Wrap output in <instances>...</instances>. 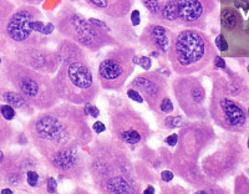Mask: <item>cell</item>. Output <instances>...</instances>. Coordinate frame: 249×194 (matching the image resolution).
<instances>
[{
  "mask_svg": "<svg viewBox=\"0 0 249 194\" xmlns=\"http://www.w3.org/2000/svg\"><path fill=\"white\" fill-rule=\"evenodd\" d=\"M26 135L43 158L69 147H88L93 140L92 128L82 107L57 104L33 116Z\"/></svg>",
  "mask_w": 249,
  "mask_h": 194,
  "instance_id": "1",
  "label": "cell"
},
{
  "mask_svg": "<svg viewBox=\"0 0 249 194\" xmlns=\"http://www.w3.org/2000/svg\"><path fill=\"white\" fill-rule=\"evenodd\" d=\"M89 148V175L101 194H140L131 149L111 137L92 140Z\"/></svg>",
  "mask_w": 249,
  "mask_h": 194,
  "instance_id": "2",
  "label": "cell"
},
{
  "mask_svg": "<svg viewBox=\"0 0 249 194\" xmlns=\"http://www.w3.org/2000/svg\"><path fill=\"white\" fill-rule=\"evenodd\" d=\"M217 55V48L203 30L183 28L173 33L167 60L177 75H193L208 68Z\"/></svg>",
  "mask_w": 249,
  "mask_h": 194,
  "instance_id": "3",
  "label": "cell"
},
{
  "mask_svg": "<svg viewBox=\"0 0 249 194\" xmlns=\"http://www.w3.org/2000/svg\"><path fill=\"white\" fill-rule=\"evenodd\" d=\"M0 71L36 111L48 110L61 102L53 85V77L48 73L33 70L6 55L0 65Z\"/></svg>",
  "mask_w": 249,
  "mask_h": 194,
  "instance_id": "4",
  "label": "cell"
},
{
  "mask_svg": "<svg viewBox=\"0 0 249 194\" xmlns=\"http://www.w3.org/2000/svg\"><path fill=\"white\" fill-rule=\"evenodd\" d=\"M55 29L62 37L74 40L80 46L91 53H97L106 46H122L108 31L95 25L71 3H65L50 17Z\"/></svg>",
  "mask_w": 249,
  "mask_h": 194,
  "instance_id": "5",
  "label": "cell"
},
{
  "mask_svg": "<svg viewBox=\"0 0 249 194\" xmlns=\"http://www.w3.org/2000/svg\"><path fill=\"white\" fill-rule=\"evenodd\" d=\"M53 85L60 101L85 105L97 99L99 81L95 79L89 62H61L53 77Z\"/></svg>",
  "mask_w": 249,
  "mask_h": 194,
  "instance_id": "6",
  "label": "cell"
},
{
  "mask_svg": "<svg viewBox=\"0 0 249 194\" xmlns=\"http://www.w3.org/2000/svg\"><path fill=\"white\" fill-rule=\"evenodd\" d=\"M107 113L111 136L127 146L131 151H136L146 144L152 135L148 122L126 100L110 97Z\"/></svg>",
  "mask_w": 249,
  "mask_h": 194,
  "instance_id": "7",
  "label": "cell"
},
{
  "mask_svg": "<svg viewBox=\"0 0 249 194\" xmlns=\"http://www.w3.org/2000/svg\"><path fill=\"white\" fill-rule=\"evenodd\" d=\"M212 82L208 115L218 127L227 132L242 133L248 122L246 107L230 95L227 90V77L223 73L213 72Z\"/></svg>",
  "mask_w": 249,
  "mask_h": 194,
  "instance_id": "8",
  "label": "cell"
},
{
  "mask_svg": "<svg viewBox=\"0 0 249 194\" xmlns=\"http://www.w3.org/2000/svg\"><path fill=\"white\" fill-rule=\"evenodd\" d=\"M244 158L241 138L227 135L219 141L214 152L202 158L201 168L212 182H221L237 172Z\"/></svg>",
  "mask_w": 249,
  "mask_h": 194,
  "instance_id": "9",
  "label": "cell"
},
{
  "mask_svg": "<svg viewBox=\"0 0 249 194\" xmlns=\"http://www.w3.org/2000/svg\"><path fill=\"white\" fill-rule=\"evenodd\" d=\"M44 18L45 15L37 6L21 4L8 18L0 39L8 41L10 45L45 46L48 36L37 33L34 28L35 21Z\"/></svg>",
  "mask_w": 249,
  "mask_h": 194,
  "instance_id": "10",
  "label": "cell"
},
{
  "mask_svg": "<svg viewBox=\"0 0 249 194\" xmlns=\"http://www.w3.org/2000/svg\"><path fill=\"white\" fill-rule=\"evenodd\" d=\"M136 49L132 46H115L107 51L97 68V81L106 91L120 92L124 88L128 77L135 71L136 65L132 62Z\"/></svg>",
  "mask_w": 249,
  "mask_h": 194,
  "instance_id": "11",
  "label": "cell"
},
{
  "mask_svg": "<svg viewBox=\"0 0 249 194\" xmlns=\"http://www.w3.org/2000/svg\"><path fill=\"white\" fill-rule=\"evenodd\" d=\"M215 141V132L207 120H193L179 128L178 142L172 155V160L198 163L207 149Z\"/></svg>",
  "mask_w": 249,
  "mask_h": 194,
  "instance_id": "12",
  "label": "cell"
},
{
  "mask_svg": "<svg viewBox=\"0 0 249 194\" xmlns=\"http://www.w3.org/2000/svg\"><path fill=\"white\" fill-rule=\"evenodd\" d=\"M172 91L177 105L188 120H207V92L201 77L178 75L172 81Z\"/></svg>",
  "mask_w": 249,
  "mask_h": 194,
  "instance_id": "13",
  "label": "cell"
},
{
  "mask_svg": "<svg viewBox=\"0 0 249 194\" xmlns=\"http://www.w3.org/2000/svg\"><path fill=\"white\" fill-rule=\"evenodd\" d=\"M44 160L61 179L80 183L89 175V153L84 151V147L62 148Z\"/></svg>",
  "mask_w": 249,
  "mask_h": 194,
  "instance_id": "14",
  "label": "cell"
},
{
  "mask_svg": "<svg viewBox=\"0 0 249 194\" xmlns=\"http://www.w3.org/2000/svg\"><path fill=\"white\" fill-rule=\"evenodd\" d=\"M37 167L39 159L30 151L6 153L0 159V183L20 188L26 182V172Z\"/></svg>",
  "mask_w": 249,
  "mask_h": 194,
  "instance_id": "15",
  "label": "cell"
},
{
  "mask_svg": "<svg viewBox=\"0 0 249 194\" xmlns=\"http://www.w3.org/2000/svg\"><path fill=\"white\" fill-rule=\"evenodd\" d=\"M12 48L10 57L39 72L54 75L61 65L56 51L46 46L12 45Z\"/></svg>",
  "mask_w": 249,
  "mask_h": 194,
  "instance_id": "16",
  "label": "cell"
},
{
  "mask_svg": "<svg viewBox=\"0 0 249 194\" xmlns=\"http://www.w3.org/2000/svg\"><path fill=\"white\" fill-rule=\"evenodd\" d=\"M178 26L204 30L207 20L217 8V0H172Z\"/></svg>",
  "mask_w": 249,
  "mask_h": 194,
  "instance_id": "17",
  "label": "cell"
},
{
  "mask_svg": "<svg viewBox=\"0 0 249 194\" xmlns=\"http://www.w3.org/2000/svg\"><path fill=\"white\" fill-rule=\"evenodd\" d=\"M141 93L150 110L159 115V106L164 96L168 95L170 85L167 79L159 71H146L139 73L128 85Z\"/></svg>",
  "mask_w": 249,
  "mask_h": 194,
  "instance_id": "18",
  "label": "cell"
},
{
  "mask_svg": "<svg viewBox=\"0 0 249 194\" xmlns=\"http://www.w3.org/2000/svg\"><path fill=\"white\" fill-rule=\"evenodd\" d=\"M173 33L175 31L167 26L151 21L142 30L141 35L139 36V42L144 49L150 51H159L164 57H167V51Z\"/></svg>",
  "mask_w": 249,
  "mask_h": 194,
  "instance_id": "19",
  "label": "cell"
},
{
  "mask_svg": "<svg viewBox=\"0 0 249 194\" xmlns=\"http://www.w3.org/2000/svg\"><path fill=\"white\" fill-rule=\"evenodd\" d=\"M86 5L104 18H128L133 8V0H84Z\"/></svg>",
  "mask_w": 249,
  "mask_h": 194,
  "instance_id": "20",
  "label": "cell"
},
{
  "mask_svg": "<svg viewBox=\"0 0 249 194\" xmlns=\"http://www.w3.org/2000/svg\"><path fill=\"white\" fill-rule=\"evenodd\" d=\"M0 101L4 102V104L12 105L15 110L25 113V115H34L35 111H36L28 104V101L24 99L23 96L13 88L12 84L4 77L1 71H0Z\"/></svg>",
  "mask_w": 249,
  "mask_h": 194,
  "instance_id": "21",
  "label": "cell"
},
{
  "mask_svg": "<svg viewBox=\"0 0 249 194\" xmlns=\"http://www.w3.org/2000/svg\"><path fill=\"white\" fill-rule=\"evenodd\" d=\"M107 24L108 31L113 37H116L121 45H128L132 42L139 41L136 31L133 29L127 18H121V19H111V18H105L104 19Z\"/></svg>",
  "mask_w": 249,
  "mask_h": 194,
  "instance_id": "22",
  "label": "cell"
},
{
  "mask_svg": "<svg viewBox=\"0 0 249 194\" xmlns=\"http://www.w3.org/2000/svg\"><path fill=\"white\" fill-rule=\"evenodd\" d=\"M55 51H56L57 56L61 62H89L85 49L80 46L74 40L68 39V37L60 40Z\"/></svg>",
  "mask_w": 249,
  "mask_h": 194,
  "instance_id": "23",
  "label": "cell"
},
{
  "mask_svg": "<svg viewBox=\"0 0 249 194\" xmlns=\"http://www.w3.org/2000/svg\"><path fill=\"white\" fill-rule=\"evenodd\" d=\"M226 77L227 90L230 95L242 104H247L249 101V85L246 80L233 72H228V76Z\"/></svg>",
  "mask_w": 249,
  "mask_h": 194,
  "instance_id": "24",
  "label": "cell"
},
{
  "mask_svg": "<svg viewBox=\"0 0 249 194\" xmlns=\"http://www.w3.org/2000/svg\"><path fill=\"white\" fill-rule=\"evenodd\" d=\"M139 158L140 160H142L143 163H146L150 168L152 169H159L161 168V166H163L161 156H160L159 153V149L155 151V149L150 148V147L146 146V144L140 147Z\"/></svg>",
  "mask_w": 249,
  "mask_h": 194,
  "instance_id": "25",
  "label": "cell"
},
{
  "mask_svg": "<svg viewBox=\"0 0 249 194\" xmlns=\"http://www.w3.org/2000/svg\"><path fill=\"white\" fill-rule=\"evenodd\" d=\"M242 19H241V14L235 10L234 8H230V6H227V8L222 9L221 12V25L222 28L226 29L228 31L234 30L235 28L239 26L241 24Z\"/></svg>",
  "mask_w": 249,
  "mask_h": 194,
  "instance_id": "26",
  "label": "cell"
},
{
  "mask_svg": "<svg viewBox=\"0 0 249 194\" xmlns=\"http://www.w3.org/2000/svg\"><path fill=\"white\" fill-rule=\"evenodd\" d=\"M188 118L186 116H176V115H166L162 120H160V126L167 129L181 128L184 124L188 123Z\"/></svg>",
  "mask_w": 249,
  "mask_h": 194,
  "instance_id": "27",
  "label": "cell"
},
{
  "mask_svg": "<svg viewBox=\"0 0 249 194\" xmlns=\"http://www.w3.org/2000/svg\"><path fill=\"white\" fill-rule=\"evenodd\" d=\"M1 104V101H0ZM13 137H14V128L12 127V124L9 123L8 120L1 116L0 113V147H4L12 141Z\"/></svg>",
  "mask_w": 249,
  "mask_h": 194,
  "instance_id": "28",
  "label": "cell"
},
{
  "mask_svg": "<svg viewBox=\"0 0 249 194\" xmlns=\"http://www.w3.org/2000/svg\"><path fill=\"white\" fill-rule=\"evenodd\" d=\"M15 8L17 6H15V3L13 0H0V37L3 36L6 20L14 12Z\"/></svg>",
  "mask_w": 249,
  "mask_h": 194,
  "instance_id": "29",
  "label": "cell"
},
{
  "mask_svg": "<svg viewBox=\"0 0 249 194\" xmlns=\"http://www.w3.org/2000/svg\"><path fill=\"white\" fill-rule=\"evenodd\" d=\"M135 172H136L137 179L140 182L146 183H153L156 182V177L152 175L151 168L146 163H143L142 160H139L135 163Z\"/></svg>",
  "mask_w": 249,
  "mask_h": 194,
  "instance_id": "30",
  "label": "cell"
},
{
  "mask_svg": "<svg viewBox=\"0 0 249 194\" xmlns=\"http://www.w3.org/2000/svg\"><path fill=\"white\" fill-rule=\"evenodd\" d=\"M141 3L144 6V9L147 10L150 21H153L159 14L160 9H161L162 0H141Z\"/></svg>",
  "mask_w": 249,
  "mask_h": 194,
  "instance_id": "31",
  "label": "cell"
},
{
  "mask_svg": "<svg viewBox=\"0 0 249 194\" xmlns=\"http://www.w3.org/2000/svg\"><path fill=\"white\" fill-rule=\"evenodd\" d=\"M175 110V105H173L172 100L170 99V96H164L162 99L161 104L159 106V115H170Z\"/></svg>",
  "mask_w": 249,
  "mask_h": 194,
  "instance_id": "32",
  "label": "cell"
},
{
  "mask_svg": "<svg viewBox=\"0 0 249 194\" xmlns=\"http://www.w3.org/2000/svg\"><path fill=\"white\" fill-rule=\"evenodd\" d=\"M235 193H249V180L244 176H238L235 179Z\"/></svg>",
  "mask_w": 249,
  "mask_h": 194,
  "instance_id": "33",
  "label": "cell"
},
{
  "mask_svg": "<svg viewBox=\"0 0 249 194\" xmlns=\"http://www.w3.org/2000/svg\"><path fill=\"white\" fill-rule=\"evenodd\" d=\"M0 113L3 116L5 120L8 121H12L14 120L15 116H17V110H15L14 107L12 105H8V104H0Z\"/></svg>",
  "mask_w": 249,
  "mask_h": 194,
  "instance_id": "34",
  "label": "cell"
},
{
  "mask_svg": "<svg viewBox=\"0 0 249 194\" xmlns=\"http://www.w3.org/2000/svg\"><path fill=\"white\" fill-rule=\"evenodd\" d=\"M39 179L40 176L36 172V169H30V171L26 172V184L31 188H35V187L39 186Z\"/></svg>",
  "mask_w": 249,
  "mask_h": 194,
  "instance_id": "35",
  "label": "cell"
},
{
  "mask_svg": "<svg viewBox=\"0 0 249 194\" xmlns=\"http://www.w3.org/2000/svg\"><path fill=\"white\" fill-rule=\"evenodd\" d=\"M82 106H84L82 107V110H84L86 116H91V117L93 118H97L100 116V110L96 106L91 105V102H88V104L82 105Z\"/></svg>",
  "mask_w": 249,
  "mask_h": 194,
  "instance_id": "36",
  "label": "cell"
},
{
  "mask_svg": "<svg viewBox=\"0 0 249 194\" xmlns=\"http://www.w3.org/2000/svg\"><path fill=\"white\" fill-rule=\"evenodd\" d=\"M45 187H46V192L48 193H56L57 192V182L55 178L53 177H48L45 179Z\"/></svg>",
  "mask_w": 249,
  "mask_h": 194,
  "instance_id": "37",
  "label": "cell"
},
{
  "mask_svg": "<svg viewBox=\"0 0 249 194\" xmlns=\"http://www.w3.org/2000/svg\"><path fill=\"white\" fill-rule=\"evenodd\" d=\"M127 97L128 99L133 100V101H136L137 104H143V97L141 96V93L139 92L137 90H135V88H130L127 90Z\"/></svg>",
  "mask_w": 249,
  "mask_h": 194,
  "instance_id": "38",
  "label": "cell"
},
{
  "mask_svg": "<svg viewBox=\"0 0 249 194\" xmlns=\"http://www.w3.org/2000/svg\"><path fill=\"white\" fill-rule=\"evenodd\" d=\"M215 48L219 51H227L228 50V42L226 41V37L223 35H218L215 37Z\"/></svg>",
  "mask_w": 249,
  "mask_h": 194,
  "instance_id": "39",
  "label": "cell"
},
{
  "mask_svg": "<svg viewBox=\"0 0 249 194\" xmlns=\"http://www.w3.org/2000/svg\"><path fill=\"white\" fill-rule=\"evenodd\" d=\"M161 180L163 183H171L175 178V173H173L172 169H164L161 172Z\"/></svg>",
  "mask_w": 249,
  "mask_h": 194,
  "instance_id": "40",
  "label": "cell"
},
{
  "mask_svg": "<svg viewBox=\"0 0 249 194\" xmlns=\"http://www.w3.org/2000/svg\"><path fill=\"white\" fill-rule=\"evenodd\" d=\"M137 65H140L143 70L148 71L151 69V66H152V61H151L150 56H141L139 57V62H137Z\"/></svg>",
  "mask_w": 249,
  "mask_h": 194,
  "instance_id": "41",
  "label": "cell"
},
{
  "mask_svg": "<svg viewBox=\"0 0 249 194\" xmlns=\"http://www.w3.org/2000/svg\"><path fill=\"white\" fill-rule=\"evenodd\" d=\"M162 193H187V191L184 188H182V187L179 186H172V187H162L161 188Z\"/></svg>",
  "mask_w": 249,
  "mask_h": 194,
  "instance_id": "42",
  "label": "cell"
},
{
  "mask_svg": "<svg viewBox=\"0 0 249 194\" xmlns=\"http://www.w3.org/2000/svg\"><path fill=\"white\" fill-rule=\"evenodd\" d=\"M91 128H92V132H95L96 135H102V133L106 131L105 123H104V122H101V121L95 122V123L92 124V127H91Z\"/></svg>",
  "mask_w": 249,
  "mask_h": 194,
  "instance_id": "43",
  "label": "cell"
},
{
  "mask_svg": "<svg viewBox=\"0 0 249 194\" xmlns=\"http://www.w3.org/2000/svg\"><path fill=\"white\" fill-rule=\"evenodd\" d=\"M177 142H178V133H172V135L164 138V143L168 147H176Z\"/></svg>",
  "mask_w": 249,
  "mask_h": 194,
  "instance_id": "44",
  "label": "cell"
},
{
  "mask_svg": "<svg viewBox=\"0 0 249 194\" xmlns=\"http://www.w3.org/2000/svg\"><path fill=\"white\" fill-rule=\"evenodd\" d=\"M212 62H213V65H214L215 69H222V70H226V68H227L226 61H224L223 57H221L219 55H215Z\"/></svg>",
  "mask_w": 249,
  "mask_h": 194,
  "instance_id": "45",
  "label": "cell"
},
{
  "mask_svg": "<svg viewBox=\"0 0 249 194\" xmlns=\"http://www.w3.org/2000/svg\"><path fill=\"white\" fill-rule=\"evenodd\" d=\"M14 1H17V3H19L20 5L21 4H26V5H40V4H43L45 0H14Z\"/></svg>",
  "mask_w": 249,
  "mask_h": 194,
  "instance_id": "46",
  "label": "cell"
},
{
  "mask_svg": "<svg viewBox=\"0 0 249 194\" xmlns=\"http://www.w3.org/2000/svg\"><path fill=\"white\" fill-rule=\"evenodd\" d=\"M131 13H132V15H133L132 20H131V24H132L133 26H137L140 24V17H139L140 13L137 12V10L136 12H131Z\"/></svg>",
  "mask_w": 249,
  "mask_h": 194,
  "instance_id": "47",
  "label": "cell"
},
{
  "mask_svg": "<svg viewBox=\"0 0 249 194\" xmlns=\"http://www.w3.org/2000/svg\"><path fill=\"white\" fill-rule=\"evenodd\" d=\"M155 192H156V189L153 188V186H152V184H148V187H147V188H146V189H144V191H143V193H144V194H147V193H151V194H153V193H155Z\"/></svg>",
  "mask_w": 249,
  "mask_h": 194,
  "instance_id": "48",
  "label": "cell"
},
{
  "mask_svg": "<svg viewBox=\"0 0 249 194\" xmlns=\"http://www.w3.org/2000/svg\"><path fill=\"white\" fill-rule=\"evenodd\" d=\"M1 193H9V194H13V189L4 188V189H1Z\"/></svg>",
  "mask_w": 249,
  "mask_h": 194,
  "instance_id": "49",
  "label": "cell"
},
{
  "mask_svg": "<svg viewBox=\"0 0 249 194\" xmlns=\"http://www.w3.org/2000/svg\"><path fill=\"white\" fill-rule=\"evenodd\" d=\"M66 1H69V3H77L80 0H66Z\"/></svg>",
  "mask_w": 249,
  "mask_h": 194,
  "instance_id": "50",
  "label": "cell"
},
{
  "mask_svg": "<svg viewBox=\"0 0 249 194\" xmlns=\"http://www.w3.org/2000/svg\"><path fill=\"white\" fill-rule=\"evenodd\" d=\"M247 71H248V73H249V64L247 65Z\"/></svg>",
  "mask_w": 249,
  "mask_h": 194,
  "instance_id": "51",
  "label": "cell"
},
{
  "mask_svg": "<svg viewBox=\"0 0 249 194\" xmlns=\"http://www.w3.org/2000/svg\"><path fill=\"white\" fill-rule=\"evenodd\" d=\"M247 116H248V118H249V108H248V110H247Z\"/></svg>",
  "mask_w": 249,
  "mask_h": 194,
  "instance_id": "52",
  "label": "cell"
},
{
  "mask_svg": "<svg viewBox=\"0 0 249 194\" xmlns=\"http://www.w3.org/2000/svg\"><path fill=\"white\" fill-rule=\"evenodd\" d=\"M1 61H3V59H1V57H0V65H1Z\"/></svg>",
  "mask_w": 249,
  "mask_h": 194,
  "instance_id": "53",
  "label": "cell"
},
{
  "mask_svg": "<svg viewBox=\"0 0 249 194\" xmlns=\"http://www.w3.org/2000/svg\"><path fill=\"white\" fill-rule=\"evenodd\" d=\"M248 149H249V137H248Z\"/></svg>",
  "mask_w": 249,
  "mask_h": 194,
  "instance_id": "54",
  "label": "cell"
}]
</instances>
